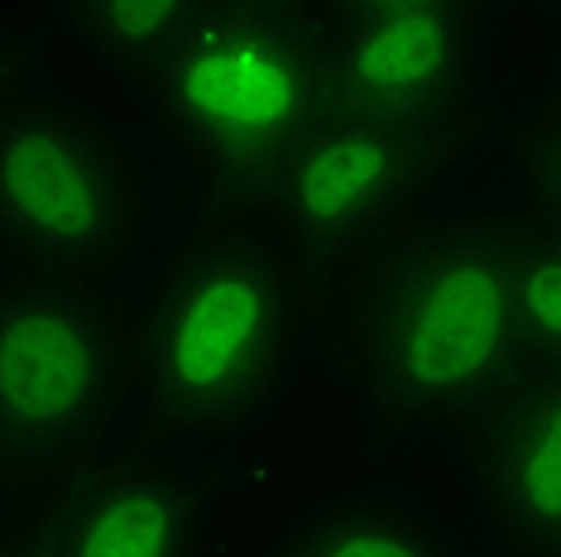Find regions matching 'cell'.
<instances>
[{
  "instance_id": "1",
  "label": "cell",
  "mask_w": 561,
  "mask_h": 557,
  "mask_svg": "<svg viewBox=\"0 0 561 557\" xmlns=\"http://www.w3.org/2000/svg\"><path fill=\"white\" fill-rule=\"evenodd\" d=\"M293 284L270 231H211L149 278L130 365L159 418L231 428L278 389L293 356Z\"/></svg>"
},
{
  "instance_id": "15",
  "label": "cell",
  "mask_w": 561,
  "mask_h": 557,
  "mask_svg": "<svg viewBox=\"0 0 561 557\" xmlns=\"http://www.w3.org/2000/svg\"><path fill=\"white\" fill-rule=\"evenodd\" d=\"M542 187H547L552 212L561 217V130H557V139L547 145V155H542Z\"/></svg>"
},
{
  "instance_id": "13",
  "label": "cell",
  "mask_w": 561,
  "mask_h": 557,
  "mask_svg": "<svg viewBox=\"0 0 561 557\" xmlns=\"http://www.w3.org/2000/svg\"><path fill=\"white\" fill-rule=\"evenodd\" d=\"M413 10H470V0H327V20H375Z\"/></svg>"
},
{
  "instance_id": "5",
  "label": "cell",
  "mask_w": 561,
  "mask_h": 557,
  "mask_svg": "<svg viewBox=\"0 0 561 557\" xmlns=\"http://www.w3.org/2000/svg\"><path fill=\"white\" fill-rule=\"evenodd\" d=\"M130 346L92 288L5 278L0 298V447L5 476L72 466L121 409Z\"/></svg>"
},
{
  "instance_id": "8",
  "label": "cell",
  "mask_w": 561,
  "mask_h": 557,
  "mask_svg": "<svg viewBox=\"0 0 561 557\" xmlns=\"http://www.w3.org/2000/svg\"><path fill=\"white\" fill-rule=\"evenodd\" d=\"M48 524L58 557L202 553V496L193 476L154 452H121L96 462Z\"/></svg>"
},
{
  "instance_id": "4",
  "label": "cell",
  "mask_w": 561,
  "mask_h": 557,
  "mask_svg": "<svg viewBox=\"0 0 561 557\" xmlns=\"http://www.w3.org/2000/svg\"><path fill=\"white\" fill-rule=\"evenodd\" d=\"M523 361L514 240L446 231L393 264L375 308V371L393 409L451 423L514 389Z\"/></svg>"
},
{
  "instance_id": "6",
  "label": "cell",
  "mask_w": 561,
  "mask_h": 557,
  "mask_svg": "<svg viewBox=\"0 0 561 557\" xmlns=\"http://www.w3.org/2000/svg\"><path fill=\"white\" fill-rule=\"evenodd\" d=\"M423 173V125L331 106L250 179L260 231L293 250H341L399 217Z\"/></svg>"
},
{
  "instance_id": "2",
  "label": "cell",
  "mask_w": 561,
  "mask_h": 557,
  "mask_svg": "<svg viewBox=\"0 0 561 557\" xmlns=\"http://www.w3.org/2000/svg\"><path fill=\"white\" fill-rule=\"evenodd\" d=\"M154 187L121 125L54 87H15L0 111L5 278L101 294L149 240Z\"/></svg>"
},
{
  "instance_id": "9",
  "label": "cell",
  "mask_w": 561,
  "mask_h": 557,
  "mask_svg": "<svg viewBox=\"0 0 561 557\" xmlns=\"http://www.w3.org/2000/svg\"><path fill=\"white\" fill-rule=\"evenodd\" d=\"M484 490L514 538L561 548V371L508 389L484 442Z\"/></svg>"
},
{
  "instance_id": "14",
  "label": "cell",
  "mask_w": 561,
  "mask_h": 557,
  "mask_svg": "<svg viewBox=\"0 0 561 557\" xmlns=\"http://www.w3.org/2000/svg\"><path fill=\"white\" fill-rule=\"evenodd\" d=\"M0 557H58V548H54V524L39 519V514H15L5 524Z\"/></svg>"
},
{
  "instance_id": "11",
  "label": "cell",
  "mask_w": 561,
  "mask_h": 557,
  "mask_svg": "<svg viewBox=\"0 0 561 557\" xmlns=\"http://www.w3.org/2000/svg\"><path fill=\"white\" fill-rule=\"evenodd\" d=\"M211 0H62L72 39L96 62L145 82Z\"/></svg>"
},
{
  "instance_id": "12",
  "label": "cell",
  "mask_w": 561,
  "mask_h": 557,
  "mask_svg": "<svg viewBox=\"0 0 561 557\" xmlns=\"http://www.w3.org/2000/svg\"><path fill=\"white\" fill-rule=\"evenodd\" d=\"M514 298L528 361L561 371V226L514 240Z\"/></svg>"
},
{
  "instance_id": "3",
  "label": "cell",
  "mask_w": 561,
  "mask_h": 557,
  "mask_svg": "<svg viewBox=\"0 0 561 557\" xmlns=\"http://www.w3.org/2000/svg\"><path fill=\"white\" fill-rule=\"evenodd\" d=\"M145 92L173 149L260 179L331 106L327 24L293 0H211Z\"/></svg>"
},
{
  "instance_id": "7",
  "label": "cell",
  "mask_w": 561,
  "mask_h": 557,
  "mask_svg": "<svg viewBox=\"0 0 561 557\" xmlns=\"http://www.w3.org/2000/svg\"><path fill=\"white\" fill-rule=\"evenodd\" d=\"M327 68L336 106L427 125L466 82L470 10L327 20Z\"/></svg>"
},
{
  "instance_id": "10",
  "label": "cell",
  "mask_w": 561,
  "mask_h": 557,
  "mask_svg": "<svg viewBox=\"0 0 561 557\" xmlns=\"http://www.w3.org/2000/svg\"><path fill=\"white\" fill-rule=\"evenodd\" d=\"M278 557H456V548L423 510L360 496L312 510Z\"/></svg>"
}]
</instances>
